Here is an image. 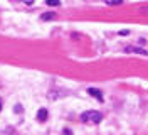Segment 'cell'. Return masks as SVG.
<instances>
[{
  "instance_id": "6da1fadb",
  "label": "cell",
  "mask_w": 148,
  "mask_h": 135,
  "mask_svg": "<svg viewBox=\"0 0 148 135\" xmlns=\"http://www.w3.org/2000/svg\"><path fill=\"white\" fill-rule=\"evenodd\" d=\"M101 120H103V115L98 110H88L81 115V122L89 123V125H98V123H101Z\"/></svg>"
},
{
  "instance_id": "7a4b0ae2",
  "label": "cell",
  "mask_w": 148,
  "mask_h": 135,
  "mask_svg": "<svg viewBox=\"0 0 148 135\" xmlns=\"http://www.w3.org/2000/svg\"><path fill=\"white\" fill-rule=\"evenodd\" d=\"M125 51H126V53H135V54H141V56H148V53H147V51H145V49H143V47L140 49V47H135V46H126V47H125Z\"/></svg>"
},
{
  "instance_id": "3957f363",
  "label": "cell",
  "mask_w": 148,
  "mask_h": 135,
  "mask_svg": "<svg viewBox=\"0 0 148 135\" xmlns=\"http://www.w3.org/2000/svg\"><path fill=\"white\" fill-rule=\"evenodd\" d=\"M88 95L92 96V98H96L98 101H103V93L99 90H96V88H88Z\"/></svg>"
},
{
  "instance_id": "277c9868",
  "label": "cell",
  "mask_w": 148,
  "mask_h": 135,
  "mask_svg": "<svg viewBox=\"0 0 148 135\" xmlns=\"http://www.w3.org/2000/svg\"><path fill=\"white\" fill-rule=\"evenodd\" d=\"M47 117H49V111H47V108H40V110L37 111V120H39V122H46Z\"/></svg>"
},
{
  "instance_id": "5b68a950",
  "label": "cell",
  "mask_w": 148,
  "mask_h": 135,
  "mask_svg": "<svg viewBox=\"0 0 148 135\" xmlns=\"http://www.w3.org/2000/svg\"><path fill=\"white\" fill-rule=\"evenodd\" d=\"M40 19H42V20H52V19H56V14H52V12H51V14H42Z\"/></svg>"
},
{
  "instance_id": "8992f818",
  "label": "cell",
  "mask_w": 148,
  "mask_h": 135,
  "mask_svg": "<svg viewBox=\"0 0 148 135\" xmlns=\"http://www.w3.org/2000/svg\"><path fill=\"white\" fill-rule=\"evenodd\" d=\"M121 3H123V2H120V0H116V2H106V5H111V7H118Z\"/></svg>"
},
{
  "instance_id": "52a82bcc",
  "label": "cell",
  "mask_w": 148,
  "mask_h": 135,
  "mask_svg": "<svg viewBox=\"0 0 148 135\" xmlns=\"http://www.w3.org/2000/svg\"><path fill=\"white\" fill-rule=\"evenodd\" d=\"M47 5H49V7H59V5H61V2H52V0H49V2H46Z\"/></svg>"
},
{
  "instance_id": "ba28073f",
  "label": "cell",
  "mask_w": 148,
  "mask_h": 135,
  "mask_svg": "<svg viewBox=\"0 0 148 135\" xmlns=\"http://www.w3.org/2000/svg\"><path fill=\"white\" fill-rule=\"evenodd\" d=\"M130 30H126V29H123V30H120V36H128Z\"/></svg>"
},
{
  "instance_id": "9c48e42d",
  "label": "cell",
  "mask_w": 148,
  "mask_h": 135,
  "mask_svg": "<svg viewBox=\"0 0 148 135\" xmlns=\"http://www.w3.org/2000/svg\"><path fill=\"white\" fill-rule=\"evenodd\" d=\"M15 111H17V113L18 111H22V107H20V105H15Z\"/></svg>"
},
{
  "instance_id": "30bf717a",
  "label": "cell",
  "mask_w": 148,
  "mask_h": 135,
  "mask_svg": "<svg viewBox=\"0 0 148 135\" xmlns=\"http://www.w3.org/2000/svg\"><path fill=\"white\" fill-rule=\"evenodd\" d=\"M64 135H71V130H69V128H66V130H64Z\"/></svg>"
},
{
  "instance_id": "8fae6325",
  "label": "cell",
  "mask_w": 148,
  "mask_h": 135,
  "mask_svg": "<svg viewBox=\"0 0 148 135\" xmlns=\"http://www.w3.org/2000/svg\"><path fill=\"white\" fill-rule=\"evenodd\" d=\"M145 12H147V14H148V5H147V7H145Z\"/></svg>"
},
{
  "instance_id": "7c38bea8",
  "label": "cell",
  "mask_w": 148,
  "mask_h": 135,
  "mask_svg": "<svg viewBox=\"0 0 148 135\" xmlns=\"http://www.w3.org/2000/svg\"><path fill=\"white\" fill-rule=\"evenodd\" d=\"M0 111H2V101H0Z\"/></svg>"
}]
</instances>
